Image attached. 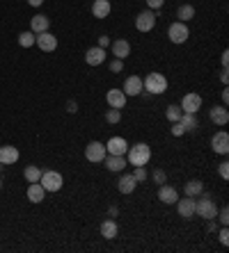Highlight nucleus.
<instances>
[{"label": "nucleus", "instance_id": "1", "mask_svg": "<svg viewBox=\"0 0 229 253\" xmlns=\"http://www.w3.org/2000/svg\"><path fill=\"white\" fill-rule=\"evenodd\" d=\"M149 160H152V146L145 142L133 144L126 151V162L133 167H145V164H149Z\"/></svg>", "mask_w": 229, "mask_h": 253}, {"label": "nucleus", "instance_id": "2", "mask_svg": "<svg viewBox=\"0 0 229 253\" xmlns=\"http://www.w3.org/2000/svg\"><path fill=\"white\" fill-rule=\"evenodd\" d=\"M142 84H145V94H152V96H158V94L168 91V78L163 73H158V71H152L142 80Z\"/></svg>", "mask_w": 229, "mask_h": 253}, {"label": "nucleus", "instance_id": "3", "mask_svg": "<svg viewBox=\"0 0 229 253\" xmlns=\"http://www.w3.org/2000/svg\"><path fill=\"white\" fill-rule=\"evenodd\" d=\"M195 215H199L206 221H213L215 215H218V205H215V201H211V196L199 194L197 201H195Z\"/></svg>", "mask_w": 229, "mask_h": 253}, {"label": "nucleus", "instance_id": "4", "mask_svg": "<svg viewBox=\"0 0 229 253\" xmlns=\"http://www.w3.org/2000/svg\"><path fill=\"white\" fill-rule=\"evenodd\" d=\"M39 183H41L46 192H60L62 185H64V178H62L60 171H41Z\"/></svg>", "mask_w": 229, "mask_h": 253}, {"label": "nucleus", "instance_id": "5", "mask_svg": "<svg viewBox=\"0 0 229 253\" xmlns=\"http://www.w3.org/2000/svg\"><path fill=\"white\" fill-rule=\"evenodd\" d=\"M168 37L172 44H186L188 37H191V30H188V25L181 21H174L172 25L168 28Z\"/></svg>", "mask_w": 229, "mask_h": 253}, {"label": "nucleus", "instance_id": "6", "mask_svg": "<svg viewBox=\"0 0 229 253\" xmlns=\"http://www.w3.org/2000/svg\"><path fill=\"white\" fill-rule=\"evenodd\" d=\"M106 155H108L106 144H101V142H90V144H87V149H85V157H87L92 164L103 162Z\"/></svg>", "mask_w": 229, "mask_h": 253}, {"label": "nucleus", "instance_id": "7", "mask_svg": "<svg viewBox=\"0 0 229 253\" xmlns=\"http://www.w3.org/2000/svg\"><path fill=\"white\" fill-rule=\"evenodd\" d=\"M153 25H156V12L147 9V12H140L135 16V30L137 32H152Z\"/></svg>", "mask_w": 229, "mask_h": 253}, {"label": "nucleus", "instance_id": "8", "mask_svg": "<svg viewBox=\"0 0 229 253\" xmlns=\"http://www.w3.org/2000/svg\"><path fill=\"white\" fill-rule=\"evenodd\" d=\"M199 107H202V96L197 91H191L181 98V112H188V114H197Z\"/></svg>", "mask_w": 229, "mask_h": 253}, {"label": "nucleus", "instance_id": "9", "mask_svg": "<svg viewBox=\"0 0 229 253\" xmlns=\"http://www.w3.org/2000/svg\"><path fill=\"white\" fill-rule=\"evenodd\" d=\"M124 94L126 96H140L142 91H145V84H142V78L140 75H129L126 80H124Z\"/></svg>", "mask_w": 229, "mask_h": 253}, {"label": "nucleus", "instance_id": "10", "mask_svg": "<svg viewBox=\"0 0 229 253\" xmlns=\"http://www.w3.org/2000/svg\"><path fill=\"white\" fill-rule=\"evenodd\" d=\"M35 44L41 48L44 52H53L55 48H57V37L55 34H51V32H39L37 37H35Z\"/></svg>", "mask_w": 229, "mask_h": 253}, {"label": "nucleus", "instance_id": "11", "mask_svg": "<svg viewBox=\"0 0 229 253\" xmlns=\"http://www.w3.org/2000/svg\"><path fill=\"white\" fill-rule=\"evenodd\" d=\"M106 151H108V155H126L129 142L124 137H110L106 142Z\"/></svg>", "mask_w": 229, "mask_h": 253}, {"label": "nucleus", "instance_id": "12", "mask_svg": "<svg viewBox=\"0 0 229 253\" xmlns=\"http://www.w3.org/2000/svg\"><path fill=\"white\" fill-rule=\"evenodd\" d=\"M211 149H213V153H218V155H227L229 153V135L225 133V130H220V133L213 135V139H211Z\"/></svg>", "mask_w": 229, "mask_h": 253}, {"label": "nucleus", "instance_id": "13", "mask_svg": "<svg viewBox=\"0 0 229 253\" xmlns=\"http://www.w3.org/2000/svg\"><path fill=\"white\" fill-rule=\"evenodd\" d=\"M126 101H129V96H126L122 89H117V87L106 94V103L110 105V107H114V110H124V107H126Z\"/></svg>", "mask_w": 229, "mask_h": 253}, {"label": "nucleus", "instance_id": "14", "mask_svg": "<svg viewBox=\"0 0 229 253\" xmlns=\"http://www.w3.org/2000/svg\"><path fill=\"white\" fill-rule=\"evenodd\" d=\"M158 201L160 203H165V205H174L176 201H179V192H176L172 185H163L158 187Z\"/></svg>", "mask_w": 229, "mask_h": 253}, {"label": "nucleus", "instance_id": "15", "mask_svg": "<svg viewBox=\"0 0 229 253\" xmlns=\"http://www.w3.org/2000/svg\"><path fill=\"white\" fill-rule=\"evenodd\" d=\"M174 205H176V210H179V215H181L183 219L195 217V199H192V196H183V199H179Z\"/></svg>", "mask_w": 229, "mask_h": 253}, {"label": "nucleus", "instance_id": "16", "mask_svg": "<svg viewBox=\"0 0 229 253\" xmlns=\"http://www.w3.org/2000/svg\"><path fill=\"white\" fill-rule=\"evenodd\" d=\"M85 62H87V67H99V64L106 62V51L99 48V46L87 48V52H85Z\"/></svg>", "mask_w": 229, "mask_h": 253}, {"label": "nucleus", "instance_id": "17", "mask_svg": "<svg viewBox=\"0 0 229 253\" xmlns=\"http://www.w3.org/2000/svg\"><path fill=\"white\" fill-rule=\"evenodd\" d=\"M209 119L213 121L215 126H227L229 123V112L225 105H218V107H211V112H209Z\"/></svg>", "mask_w": 229, "mask_h": 253}, {"label": "nucleus", "instance_id": "18", "mask_svg": "<svg viewBox=\"0 0 229 253\" xmlns=\"http://www.w3.org/2000/svg\"><path fill=\"white\" fill-rule=\"evenodd\" d=\"M110 12H113L110 0H94L92 2V14H94V18H108Z\"/></svg>", "mask_w": 229, "mask_h": 253}, {"label": "nucleus", "instance_id": "19", "mask_svg": "<svg viewBox=\"0 0 229 253\" xmlns=\"http://www.w3.org/2000/svg\"><path fill=\"white\" fill-rule=\"evenodd\" d=\"M106 169L108 171H113V173H117V171H124V167H126V155H106Z\"/></svg>", "mask_w": 229, "mask_h": 253}, {"label": "nucleus", "instance_id": "20", "mask_svg": "<svg viewBox=\"0 0 229 253\" xmlns=\"http://www.w3.org/2000/svg\"><path fill=\"white\" fill-rule=\"evenodd\" d=\"M137 187V180L133 178V173H124L122 178L117 180V189L122 194H133Z\"/></svg>", "mask_w": 229, "mask_h": 253}, {"label": "nucleus", "instance_id": "21", "mask_svg": "<svg viewBox=\"0 0 229 253\" xmlns=\"http://www.w3.org/2000/svg\"><path fill=\"white\" fill-rule=\"evenodd\" d=\"M113 55L114 60H126L131 55V44L126 41V39H117V41H113Z\"/></svg>", "mask_w": 229, "mask_h": 253}, {"label": "nucleus", "instance_id": "22", "mask_svg": "<svg viewBox=\"0 0 229 253\" xmlns=\"http://www.w3.org/2000/svg\"><path fill=\"white\" fill-rule=\"evenodd\" d=\"M48 25H51V18L44 14H37L30 18V32H35V34H39V32H46L48 30Z\"/></svg>", "mask_w": 229, "mask_h": 253}, {"label": "nucleus", "instance_id": "23", "mask_svg": "<svg viewBox=\"0 0 229 253\" xmlns=\"http://www.w3.org/2000/svg\"><path fill=\"white\" fill-rule=\"evenodd\" d=\"M19 160L16 146H0V164H14Z\"/></svg>", "mask_w": 229, "mask_h": 253}, {"label": "nucleus", "instance_id": "24", "mask_svg": "<svg viewBox=\"0 0 229 253\" xmlns=\"http://www.w3.org/2000/svg\"><path fill=\"white\" fill-rule=\"evenodd\" d=\"M44 196H46V189L41 187V183H30V187H28V201L41 203Z\"/></svg>", "mask_w": 229, "mask_h": 253}, {"label": "nucleus", "instance_id": "25", "mask_svg": "<svg viewBox=\"0 0 229 253\" xmlns=\"http://www.w3.org/2000/svg\"><path fill=\"white\" fill-rule=\"evenodd\" d=\"M117 233H119V226L114 219H106V221L101 223V235L106 239H114L117 237Z\"/></svg>", "mask_w": 229, "mask_h": 253}, {"label": "nucleus", "instance_id": "26", "mask_svg": "<svg viewBox=\"0 0 229 253\" xmlns=\"http://www.w3.org/2000/svg\"><path fill=\"white\" fill-rule=\"evenodd\" d=\"M179 123L183 126V130H186V133H195V130L199 128L197 117H195V114H188V112H183V114H181V119H179Z\"/></svg>", "mask_w": 229, "mask_h": 253}, {"label": "nucleus", "instance_id": "27", "mask_svg": "<svg viewBox=\"0 0 229 253\" xmlns=\"http://www.w3.org/2000/svg\"><path fill=\"white\" fill-rule=\"evenodd\" d=\"M183 192H186V196L197 199L199 194H204V183H202V180H188L186 187H183Z\"/></svg>", "mask_w": 229, "mask_h": 253}, {"label": "nucleus", "instance_id": "28", "mask_svg": "<svg viewBox=\"0 0 229 253\" xmlns=\"http://www.w3.org/2000/svg\"><path fill=\"white\" fill-rule=\"evenodd\" d=\"M176 18H179L181 23L195 18V7H192V5H181V7L176 9Z\"/></svg>", "mask_w": 229, "mask_h": 253}, {"label": "nucleus", "instance_id": "29", "mask_svg": "<svg viewBox=\"0 0 229 253\" xmlns=\"http://www.w3.org/2000/svg\"><path fill=\"white\" fill-rule=\"evenodd\" d=\"M23 176H25L28 183H39V178H41V169L35 167V164H30V167H25V169H23Z\"/></svg>", "mask_w": 229, "mask_h": 253}, {"label": "nucleus", "instance_id": "30", "mask_svg": "<svg viewBox=\"0 0 229 253\" xmlns=\"http://www.w3.org/2000/svg\"><path fill=\"white\" fill-rule=\"evenodd\" d=\"M181 114H183V112H181V107H179V105H168V110H165V117H168L172 123L181 119Z\"/></svg>", "mask_w": 229, "mask_h": 253}, {"label": "nucleus", "instance_id": "31", "mask_svg": "<svg viewBox=\"0 0 229 253\" xmlns=\"http://www.w3.org/2000/svg\"><path fill=\"white\" fill-rule=\"evenodd\" d=\"M19 44L23 46V48H32V44H35V32H21L19 34Z\"/></svg>", "mask_w": 229, "mask_h": 253}, {"label": "nucleus", "instance_id": "32", "mask_svg": "<svg viewBox=\"0 0 229 253\" xmlns=\"http://www.w3.org/2000/svg\"><path fill=\"white\" fill-rule=\"evenodd\" d=\"M106 121H108V123H119V121H122V110H114V107H110V110L106 112Z\"/></svg>", "mask_w": 229, "mask_h": 253}, {"label": "nucleus", "instance_id": "33", "mask_svg": "<svg viewBox=\"0 0 229 253\" xmlns=\"http://www.w3.org/2000/svg\"><path fill=\"white\" fill-rule=\"evenodd\" d=\"M152 178H153V183H158V185H163V183L168 180V176H165V171H163V169H153Z\"/></svg>", "mask_w": 229, "mask_h": 253}, {"label": "nucleus", "instance_id": "34", "mask_svg": "<svg viewBox=\"0 0 229 253\" xmlns=\"http://www.w3.org/2000/svg\"><path fill=\"white\" fill-rule=\"evenodd\" d=\"M133 178H135L137 183H145V180H147V171H145V167H135V171H133Z\"/></svg>", "mask_w": 229, "mask_h": 253}, {"label": "nucleus", "instance_id": "35", "mask_svg": "<svg viewBox=\"0 0 229 253\" xmlns=\"http://www.w3.org/2000/svg\"><path fill=\"white\" fill-rule=\"evenodd\" d=\"M215 217H218V221H220L222 226H227V223H229V210L227 208L218 210V215H215Z\"/></svg>", "mask_w": 229, "mask_h": 253}, {"label": "nucleus", "instance_id": "36", "mask_svg": "<svg viewBox=\"0 0 229 253\" xmlns=\"http://www.w3.org/2000/svg\"><path fill=\"white\" fill-rule=\"evenodd\" d=\"M218 173H220L222 180L229 178V162H220V167H218Z\"/></svg>", "mask_w": 229, "mask_h": 253}, {"label": "nucleus", "instance_id": "37", "mask_svg": "<svg viewBox=\"0 0 229 253\" xmlns=\"http://www.w3.org/2000/svg\"><path fill=\"white\" fill-rule=\"evenodd\" d=\"M218 239H220V244H222V246H227V244H229V231H227V226H225V228H222V231L218 233Z\"/></svg>", "mask_w": 229, "mask_h": 253}, {"label": "nucleus", "instance_id": "38", "mask_svg": "<svg viewBox=\"0 0 229 253\" xmlns=\"http://www.w3.org/2000/svg\"><path fill=\"white\" fill-rule=\"evenodd\" d=\"M122 68H124V60H113L110 62V71H113V73H119Z\"/></svg>", "mask_w": 229, "mask_h": 253}, {"label": "nucleus", "instance_id": "39", "mask_svg": "<svg viewBox=\"0 0 229 253\" xmlns=\"http://www.w3.org/2000/svg\"><path fill=\"white\" fill-rule=\"evenodd\" d=\"M172 135H174V137H181V135H186V130H183V126L179 123V121H174V123H172Z\"/></svg>", "mask_w": 229, "mask_h": 253}, {"label": "nucleus", "instance_id": "40", "mask_svg": "<svg viewBox=\"0 0 229 253\" xmlns=\"http://www.w3.org/2000/svg\"><path fill=\"white\" fill-rule=\"evenodd\" d=\"M147 5H149V9H156V12H158V9L165 5V0H147Z\"/></svg>", "mask_w": 229, "mask_h": 253}, {"label": "nucleus", "instance_id": "41", "mask_svg": "<svg viewBox=\"0 0 229 253\" xmlns=\"http://www.w3.org/2000/svg\"><path fill=\"white\" fill-rule=\"evenodd\" d=\"M108 46H110V37H106V34H103V37H99V48H103V51H106Z\"/></svg>", "mask_w": 229, "mask_h": 253}, {"label": "nucleus", "instance_id": "42", "mask_svg": "<svg viewBox=\"0 0 229 253\" xmlns=\"http://www.w3.org/2000/svg\"><path fill=\"white\" fill-rule=\"evenodd\" d=\"M220 60H222V68H227V64H229V51L222 52V57H220Z\"/></svg>", "mask_w": 229, "mask_h": 253}, {"label": "nucleus", "instance_id": "43", "mask_svg": "<svg viewBox=\"0 0 229 253\" xmlns=\"http://www.w3.org/2000/svg\"><path fill=\"white\" fill-rule=\"evenodd\" d=\"M222 103H225V107H227V103H229V89L227 87L222 89Z\"/></svg>", "mask_w": 229, "mask_h": 253}, {"label": "nucleus", "instance_id": "44", "mask_svg": "<svg viewBox=\"0 0 229 253\" xmlns=\"http://www.w3.org/2000/svg\"><path fill=\"white\" fill-rule=\"evenodd\" d=\"M28 5H32V7H41L44 0H28Z\"/></svg>", "mask_w": 229, "mask_h": 253}, {"label": "nucleus", "instance_id": "45", "mask_svg": "<svg viewBox=\"0 0 229 253\" xmlns=\"http://www.w3.org/2000/svg\"><path fill=\"white\" fill-rule=\"evenodd\" d=\"M220 80L225 82V84H227L229 82V75H227V68H222V73H220Z\"/></svg>", "mask_w": 229, "mask_h": 253}, {"label": "nucleus", "instance_id": "46", "mask_svg": "<svg viewBox=\"0 0 229 253\" xmlns=\"http://www.w3.org/2000/svg\"><path fill=\"white\" fill-rule=\"evenodd\" d=\"M67 107H69V112H78V110H76V101H69Z\"/></svg>", "mask_w": 229, "mask_h": 253}]
</instances>
